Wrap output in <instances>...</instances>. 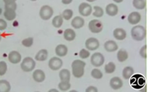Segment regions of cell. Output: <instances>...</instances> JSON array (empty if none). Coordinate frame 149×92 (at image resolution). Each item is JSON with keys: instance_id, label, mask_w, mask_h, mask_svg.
<instances>
[{"instance_id": "1", "label": "cell", "mask_w": 149, "mask_h": 92, "mask_svg": "<svg viewBox=\"0 0 149 92\" xmlns=\"http://www.w3.org/2000/svg\"><path fill=\"white\" fill-rule=\"evenodd\" d=\"M86 63L81 59H76L71 64L72 74L75 78H80L84 75Z\"/></svg>"}, {"instance_id": "2", "label": "cell", "mask_w": 149, "mask_h": 92, "mask_svg": "<svg viewBox=\"0 0 149 92\" xmlns=\"http://www.w3.org/2000/svg\"><path fill=\"white\" fill-rule=\"evenodd\" d=\"M131 36L132 39L137 42H141L146 36V29L141 25L135 26L131 29Z\"/></svg>"}, {"instance_id": "3", "label": "cell", "mask_w": 149, "mask_h": 92, "mask_svg": "<svg viewBox=\"0 0 149 92\" xmlns=\"http://www.w3.org/2000/svg\"><path fill=\"white\" fill-rule=\"evenodd\" d=\"M36 67V62L31 57H26L20 64V68L24 72H31Z\"/></svg>"}, {"instance_id": "4", "label": "cell", "mask_w": 149, "mask_h": 92, "mask_svg": "<svg viewBox=\"0 0 149 92\" xmlns=\"http://www.w3.org/2000/svg\"><path fill=\"white\" fill-rule=\"evenodd\" d=\"M53 9L49 5H44L39 10V16L44 20H48L53 15Z\"/></svg>"}, {"instance_id": "5", "label": "cell", "mask_w": 149, "mask_h": 92, "mask_svg": "<svg viewBox=\"0 0 149 92\" xmlns=\"http://www.w3.org/2000/svg\"><path fill=\"white\" fill-rule=\"evenodd\" d=\"M105 62V57L100 52H95L90 57V62L95 68L102 66Z\"/></svg>"}, {"instance_id": "6", "label": "cell", "mask_w": 149, "mask_h": 92, "mask_svg": "<svg viewBox=\"0 0 149 92\" xmlns=\"http://www.w3.org/2000/svg\"><path fill=\"white\" fill-rule=\"evenodd\" d=\"M89 30L93 33H98L103 30V23L100 20L94 19V20H90L88 24Z\"/></svg>"}, {"instance_id": "7", "label": "cell", "mask_w": 149, "mask_h": 92, "mask_svg": "<svg viewBox=\"0 0 149 92\" xmlns=\"http://www.w3.org/2000/svg\"><path fill=\"white\" fill-rule=\"evenodd\" d=\"M79 12L83 17H88L93 12V7L88 3H81L79 6Z\"/></svg>"}, {"instance_id": "8", "label": "cell", "mask_w": 149, "mask_h": 92, "mask_svg": "<svg viewBox=\"0 0 149 92\" xmlns=\"http://www.w3.org/2000/svg\"><path fill=\"white\" fill-rule=\"evenodd\" d=\"M63 62V60L60 57H53L51 58L48 62V66L50 68L52 71H58L62 68Z\"/></svg>"}, {"instance_id": "9", "label": "cell", "mask_w": 149, "mask_h": 92, "mask_svg": "<svg viewBox=\"0 0 149 92\" xmlns=\"http://www.w3.org/2000/svg\"><path fill=\"white\" fill-rule=\"evenodd\" d=\"M100 46V42L96 38H89L85 42V47L89 51H95Z\"/></svg>"}, {"instance_id": "10", "label": "cell", "mask_w": 149, "mask_h": 92, "mask_svg": "<svg viewBox=\"0 0 149 92\" xmlns=\"http://www.w3.org/2000/svg\"><path fill=\"white\" fill-rule=\"evenodd\" d=\"M141 20V15L138 12H132L128 15L127 20L130 24L137 25Z\"/></svg>"}, {"instance_id": "11", "label": "cell", "mask_w": 149, "mask_h": 92, "mask_svg": "<svg viewBox=\"0 0 149 92\" xmlns=\"http://www.w3.org/2000/svg\"><path fill=\"white\" fill-rule=\"evenodd\" d=\"M22 59L21 55L17 51H12L8 55V60L12 64H17L20 62Z\"/></svg>"}, {"instance_id": "12", "label": "cell", "mask_w": 149, "mask_h": 92, "mask_svg": "<svg viewBox=\"0 0 149 92\" xmlns=\"http://www.w3.org/2000/svg\"><path fill=\"white\" fill-rule=\"evenodd\" d=\"M32 77H33V81H36L37 83H42L45 80V73L42 70L37 69L35 70L33 72V75H32Z\"/></svg>"}, {"instance_id": "13", "label": "cell", "mask_w": 149, "mask_h": 92, "mask_svg": "<svg viewBox=\"0 0 149 92\" xmlns=\"http://www.w3.org/2000/svg\"><path fill=\"white\" fill-rule=\"evenodd\" d=\"M113 36L116 40L123 41L126 39L127 32L125 29L121 28H117L114 29V30H113Z\"/></svg>"}, {"instance_id": "14", "label": "cell", "mask_w": 149, "mask_h": 92, "mask_svg": "<svg viewBox=\"0 0 149 92\" xmlns=\"http://www.w3.org/2000/svg\"><path fill=\"white\" fill-rule=\"evenodd\" d=\"M110 86L112 89H120L123 86V81L119 77H113L110 80Z\"/></svg>"}, {"instance_id": "15", "label": "cell", "mask_w": 149, "mask_h": 92, "mask_svg": "<svg viewBox=\"0 0 149 92\" xmlns=\"http://www.w3.org/2000/svg\"><path fill=\"white\" fill-rule=\"evenodd\" d=\"M119 12V8H118L117 5L113 3H111L109 4L106 7V12L108 15L111 16V17H113V16L116 15Z\"/></svg>"}, {"instance_id": "16", "label": "cell", "mask_w": 149, "mask_h": 92, "mask_svg": "<svg viewBox=\"0 0 149 92\" xmlns=\"http://www.w3.org/2000/svg\"><path fill=\"white\" fill-rule=\"evenodd\" d=\"M68 47L65 46V44H59L55 47V52L57 56L60 57H63L66 56L68 54Z\"/></svg>"}, {"instance_id": "17", "label": "cell", "mask_w": 149, "mask_h": 92, "mask_svg": "<svg viewBox=\"0 0 149 92\" xmlns=\"http://www.w3.org/2000/svg\"><path fill=\"white\" fill-rule=\"evenodd\" d=\"M104 48L106 52H116L118 49V45L116 42L113 40H109L105 42Z\"/></svg>"}, {"instance_id": "18", "label": "cell", "mask_w": 149, "mask_h": 92, "mask_svg": "<svg viewBox=\"0 0 149 92\" xmlns=\"http://www.w3.org/2000/svg\"><path fill=\"white\" fill-rule=\"evenodd\" d=\"M71 26L75 29L81 28L84 26V20L81 17L77 16L71 20Z\"/></svg>"}, {"instance_id": "19", "label": "cell", "mask_w": 149, "mask_h": 92, "mask_svg": "<svg viewBox=\"0 0 149 92\" xmlns=\"http://www.w3.org/2000/svg\"><path fill=\"white\" fill-rule=\"evenodd\" d=\"M63 37L65 39V40L68 41V42H72L76 38L75 31L71 28H67L64 31Z\"/></svg>"}, {"instance_id": "20", "label": "cell", "mask_w": 149, "mask_h": 92, "mask_svg": "<svg viewBox=\"0 0 149 92\" xmlns=\"http://www.w3.org/2000/svg\"><path fill=\"white\" fill-rule=\"evenodd\" d=\"M48 57V52L47 49H42L39 50V52L36 53V56H35V59L37 61H40V62H43L45 61Z\"/></svg>"}, {"instance_id": "21", "label": "cell", "mask_w": 149, "mask_h": 92, "mask_svg": "<svg viewBox=\"0 0 149 92\" xmlns=\"http://www.w3.org/2000/svg\"><path fill=\"white\" fill-rule=\"evenodd\" d=\"M134 75V69L133 68L130 66L125 67L122 71V76L125 80H129L132 78Z\"/></svg>"}, {"instance_id": "22", "label": "cell", "mask_w": 149, "mask_h": 92, "mask_svg": "<svg viewBox=\"0 0 149 92\" xmlns=\"http://www.w3.org/2000/svg\"><path fill=\"white\" fill-rule=\"evenodd\" d=\"M4 17L6 20H9V21H12V20H15L16 17L15 10L6 9V10H4Z\"/></svg>"}, {"instance_id": "23", "label": "cell", "mask_w": 149, "mask_h": 92, "mask_svg": "<svg viewBox=\"0 0 149 92\" xmlns=\"http://www.w3.org/2000/svg\"><path fill=\"white\" fill-rule=\"evenodd\" d=\"M61 81H69L71 79V72L68 69H62L59 73Z\"/></svg>"}, {"instance_id": "24", "label": "cell", "mask_w": 149, "mask_h": 92, "mask_svg": "<svg viewBox=\"0 0 149 92\" xmlns=\"http://www.w3.org/2000/svg\"><path fill=\"white\" fill-rule=\"evenodd\" d=\"M11 90L10 82L6 80H0V92H9Z\"/></svg>"}, {"instance_id": "25", "label": "cell", "mask_w": 149, "mask_h": 92, "mask_svg": "<svg viewBox=\"0 0 149 92\" xmlns=\"http://www.w3.org/2000/svg\"><path fill=\"white\" fill-rule=\"evenodd\" d=\"M132 5L137 10H143L146 7V0H133Z\"/></svg>"}, {"instance_id": "26", "label": "cell", "mask_w": 149, "mask_h": 92, "mask_svg": "<svg viewBox=\"0 0 149 92\" xmlns=\"http://www.w3.org/2000/svg\"><path fill=\"white\" fill-rule=\"evenodd\" d=\"M63 23V18L61 15H56L53 17L52 20V24L56 28H59Z\"/></svg>"}, {"instance_id": "27", "label": "cell", "mask_w": 149, "mask_h": 92, "mask_svg": "<svg viewBox=\"0 0 149 92\" xmlns=\"http://www.w3.org/2000/svg\"><path fill=\"white\" fill-rule=\"evenodd\" d=\"M116 57H117V59L119 62H125V61L128 59V53L126 50H125V49H120V50H119V52H117Z\"/></svg>"}, {"instance_id": "28", "label": "cell", "mask_w": 149, "mask_h": 92, "mask_svg": "<svg viewBox=\"0 0 149 92\" xmlns=\"http://www.w3.org/2000/svg\"><path fill=\"white\" fill-rule=\"evenodd\" d=\"M58 89L62 91H66L71 89V84L69 81H61L58 84Z\"/></svg>"}, {"instance_id": "29", "label": "cell", "mask_w": 149, "mask_h": 92, "mask_svg": "<svg viewBox=\"0 0 149 92\" xmlns=\"http://www.w3.org/2000/svg\"><path fill=\"white\" fill-rule=\"evenodd\" d=\"M104 70H105V72H106V73L108 74L113 73H114L115 71H116V65H115L114 62H109V63L106 64V65H105Z\"/></svg>"}, {"instance_id": "30", "label": "cell", "mask_w": 149, "mask_h": 92, "mask_svg": "<svg viewBox=\"0 0 149 92\" xmlns=\"http://www.w3.org/2000/svg\"><path fill=\"white\" fill-rule=\"evenodd\" d=\"M93 9H94V12L92 13H93L94 17H103V15H104V11H103L102 7H99V6H95V7H93Z\"/></svg>"}, {"instance_id": "31", "label": "cell", "mask_w": 149, "mask_h": 92, "mask_svg": "<svg viewBox=\"0 0 149 92\" xmlns=\"http://www.w3.org/2000/svg\"><path fill=\"white\" fill-rule=\"evenodd\" d=\"M73 15H74V12L71 9H66L64 10L62 13V17L63 18L65 19L66 20H69L72 18Z\"/></svg>"}, {"instance_id": "32", "label": "cell", "mask_w": 149, "mask_h": 92, "mask_svg": "<svg viewBox=\"0 0 149 92\" xmlns=\"http://www.w3.org/2000/svg\"><path fill=\"white\" fill-rule=\"evenodd\" d=\"M91 76L95 79H101L103 76V74L100 70L95 68L91 71Z\"/></svg>"}, {"instance_id": "33", "label": "cell", "mask_w": 149, "mask_h": 92, "mask_svg": "<svg viewBox=\"0 0 149 92\" xmlns=\"http://www.w3.org/2000/svg\"><path fill=\"white\" fill-rule=\"evenodd\" d=\"M79 57L81 59H87L88 57H90V51L87 50L86 49H81L79 52Z\"/></svg>"}, {"instance_id": "34", "label": "cell", "mask_w": 149, "mask_h": 92, "mask_svg": "<svg viewBox=\"0 0 149 92\" xmlns=\"http://www.w3.org/2000/svg\"><path fill=\"white\" fill-rule=\"evenodd\" d=\"M33 44V39L31 37H29L27 39H25L22 41V44L25 47H31Z\"/></svg>"}, {"instance_id": "35", "label": "cell", "mask_w": 149, "mask_h": 92, "mask_svg": "<svg viewBox=\"0 0 149 92\" xmlns=\"http://www.w3.org/2000/svg\"><path fill=\"white\" fill-rule=\"evenodd\" d=\"M7 71V65L4 61H0V76H2Z\"/></svg>"}, {"instance_id": "36", "label": "cell", "mask_w": 149, "mask_h": 92, "mask_svg": "<svg viewBox=\"0 0 149 92\" xmlns=\"http://www.w3.org/2000/svg\"><path fill=\"white\" fill-rule=\"evenodd\" d=\"M140 55H141V57H143V59H146L147 58V45H144L143 46H142L140 50Z\"/></svg>"}, {"instance_id": "37", "label": "cell", "mask_w": 149, "mask_h": 92, "mask_svg": "<svg viewBox=\"0 0 149 92\" xmlns=\"http://www.w3.org/2000/svg\"><path fill=\"white\" fill-rule=\"evenodd\" d=\"M7 27V23L4 19L0 18V30H4Z\"/></svg>"}, {"instance_id": "38", "label": "cell", "mask_w": 149, "mask_h": 92, "mask_svg": "<svg viewBox=\"0 0 149 92\" xmlns=\"http://www.w3.org/2000/svg\"><path fill=\"white\" fill-rule=\"evenodd\" d=\"M6 9L16 10V9H17V4H16V2L13 3V4H4V10H6Z\"/></svg>"}, {"instance_id": "39", "label": "cell", "mask_w": 149, "mask_h": 92, "mask_svg": "<svg viewBox=\"0 0 149 92\" xmlns=\"http://www.w3.org/2000/svg\"><path fill=\"white\" fill-rule=\"evenodd\" d=\"M86 92H97L98 89L96 88L95 86H90L87 87L85 90Z\"/></svg>"}, {"instance_id": "40", "label": "cell", "mask_w": 149, "mask_h": 92, "mask_svg": "<svg viewBox=\"0 0 149 92\" xmlns=\"http://www.w3.org/2000/svg\"><path fill=\"white\" fill-rule=\"evenodd\" d=\"M4 4H13V3H15L16 0H3Z\"/></svg>"}, {"instance_id": "41", "label": "cell", "mask_w": 149, "mask_h": 92, "mask_svg": "<svg viewBox=\"0 0 149 92\" xmlns=\"http://www.w3.org/2000/svg\"><path fill=\"white\" fill-rule=\"evenodd\" d=\"M73 1V0H62V3L63 4H69Z\"/></svg>"}, {"instance_id": "42", "label": "cell", "mask_w": 149, "mask_h": 92, "mask_svg": "<svg viewBox=\"0 0 149 92\" xmlns=\"http://www.w3.org/2000/svg\"><path fill=\"white\" fill-rule=\"evenodd\" d=\"M113 1L116 3H121V2H122L124 0H113Z\"/></svg>"}, {"instance_id": "43", "label": "cell", "mask_w": 149, "mask_h": 92, "mask_svg": "<svg viewBox=\"0 0 149 92\" xmlns=\"http://www.w3.org/2000/svg\"><path fill=\"white\" fill-rule=\"evenodd\" d=\"M52 91L58 92V90H57V89H50V90H49V92H52Z\"/></svg>"}, {"instance_id": "44", "label": "cell", "mask_w": 149, "mask_h": 92, "mask_svg": "<svg viewBox=\"0 0 149 92\" xmlns=\"http://www.w3.org/2000/svg\"><path fill=\"white\" fill-rule=\"evenodd\" d=\"M88 2H93V1H95L96 0H87Z\"/></svg>"}, {"instance_id": "45", "label": "cell", "mask_w": 149, "mask_h": 92, "mask_svg": "<svg viewBox=\"0 0 149 92\" xmlns=\"http://www.w3.org/2000/svg\"><path fill=\"white\" fill-rule=\"evenodd\" d=\"M1 13H2V10H1V8H0V15H1Z\"/></svg>"}, {"instance_id": "46", "label": "cell", "mask_w": 149, "mask_h": 92, "mask_svg": "<svg viewBox=\"0 0 149 92\" xmlns=\"http://www.w3.org/2000/svg\"><path fill=\"white\" fill-rule=\"evenodd\" d=\"M1 40V33H0V41Z\"/></svg>"}, {"instance_id": "47", "label": "cell", "mask_w": 149, "mask_h": 92, "mask_svg": "<svg viewBox=\"0 0 149 92\" xmlns=\"http://www.w3.org/2000/svg\"><path fill=\"white\" fill-rule=\"evenodd\" d=\"M30 1H36V0H30Z\"/></svg>"}]
</instances>
